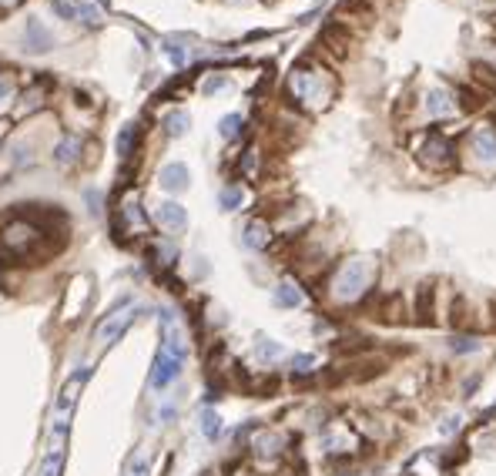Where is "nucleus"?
Listing matches in <instances>:
<instances>
[{"label": "nucleus", "instance_id": "nucleus-1", "mask_svg": "<svg viewBox=\"0 0 496 476\" xmlns=\"http://www.w3.org/2000/svg\"><path fill=\"white\" fill-rule=\"evenodd\" d=\"M369 282H372V265H369L366 258H352L339 272V278H336V296L345 302L359 299L369 289Z\"/></svg>", "mask_w": 496, "mask_h": 476}, {"label": "nucleus", "instance_id": "nucleus-2", "mask_svg": "<svg viewBox=\"0 0 496 476\" xmlns=\"http://www.w3.org/2000/svg\"><path fill=\"white\" fill-rule=\"evenodd\" d=\"M419 161L426 168H449L453 165V145L446 141L443 134H429L426 145L419 148Z\"/></svg>", "mask_w": 496, "mask_h": 476}, {"label": "nucleus", "instance_id": "nucleus-3", "mask_svg": "<svg viewBox=\"0 0 496 476\" xmlns=\"http://www.w3.org/2000/svg\"><path fill=\"white\" fill-rule=\"evenodd\" d=\"M158 181H161V188H164V192L178 195V192H184V188H188L191 175H188V168H184L182 161H171V165H164V168H161Z\"/></svg>", "mask_w": 496, "mask_h": 476}, {"label": "nucleus", "instance_id": "nucleus-4", "mask_svg": "<svg viewBox=\"0 0 496 476\" xmlns=\"http://www.w3.org/2000/svg\"><path fill=\"white\" fill-rule=\"evenodd\" d=\"M155 218L168 228V231H182V228L188 225V211H184L178 201H161L158 211H155Z\"/></svg>", "mask_w": 496, "mask_h": 476}, {"label": "nucleus", "instance_id": "nucleus-5", "mask_svg": "<svg viewBox=\"0 0 496 476\" xmlns=\"http://www.w3.org/2000/svg\"><path fill=\"white\" fill-rule=\"evenodd\" d=\"M24 44L30 50H37V54H44V50L54 44V37L47 34V27L41 24L37 17H27V27H24Z\"/></svg>", "mask_w": 496, "mask_h": 476}, {"label": "nucleus", "instance_id": "nucleus-6", "mask_svg": "<svg viewBox=\"0 0 496 476\" xmlns=\"http://www.w3.org/2000/svg\"><path fill=\"white\" fill-rule=\"evenodd\" d=\"M131 319H134V309H125V312L111 315L105 326L98 329V342H105V346H107V342H114V339H118V335H121V332L131 326Z\"/></svg>", "mask_w": 496, "mask_h": 476}, {"label": "nucleus", "instance_id": "nucleus-7", "mask_svg": "<svg viewBox=\"0 0 496 476\" xmlns=\"http://www.w3.org/2000/svg\"><path fill=\"white\" fill-rule=\"evenodd\" d=\"M473 151L490 165V161H496V134L490 131V127H479L476 134H473Z\"/></svg>", "mask_w": 496, "mask_h": 476}, {"label": "nucleus", "instance_id": "nucleus-8", "mask_svg": "<svg viewBox=\"0 0 496 476\" xmlns=\"http://www.w3.org/2000/svg\"><path fill=\"white\" fill-rule=\"evenodd\" d=\"M322 44H329V50H332V54L345 57V48H349V34H345V27H342V24H329L325 30H322Z\"/></svg>", "mask_w": 496, "mask_h": 476}, {"label": "nucleus", "instance_id": "nucleus-9", "mask_svg": "<svg viewBox=\"0 0 496 476\" xmlns=\"http://www.w3.org/2000/svg\"><path fill=\"white\" fill-rule=\"evenodd\" d=\"M473 81L483 87V91H496V68L493 64H483V61H473L470 64Z\"/></svg>", "mask_w": 496, "mask_h": 476}, {"label": "nucleus", "instance_id": "nucleus-10", "mask_svg": "<svg viewBox=\"0 0 496 476\" xmlns=\"http://www.w3.org/2000/svg\"><path fill=\"white\" fill-rule=\"evenodd\" d=\"M245 245H248V249H265V245H268V225H265V222H248V228H245Z\"/></svg>", "mask_w": 496, "mask_h": 476}, {"label": "nucleus", "instance_id": "nucleus-11", "mask_svg": "<svg viewBox=\"0 0 496 476\" xmlns=\"http://www.w3.org/2000/svg\"><path fill=\"white\" fill-rule=\"evenodd\" d=\"M275 305H285V309H295V305H302V292H299V285H292V282H282V285L275 289Z\"/></svg>", "mask_w": 496, "mask_h": 476}, {"label": "nucleus", "instance_id": "nucleus-12", "mask_svg": "<svg viewBox=\"0 0 496 476\" xmlns=\"http://www.w3.org/2000/svg\"><path fill=\"white\" fill-rule=\"evenodd\" d=\"M191 125V118H188V111H171L168 118H164V127H168V134L171 138H182L184 131Z\"/></svg>", "mask_w": 496, "mask_h": 476}, {"label": "nucleus", "instance_id": "nucleus-13", "mask_svg": "<svg viewBox=\"0 0 496 476\" xmlns=\"http://www.w3.org/2000/svg\"><path fill=\"white\" fill-rule=\"evenodd\" d=\"M78 151H80L78 138H64V141L57 145V151H54V158H57V165H71V161L78 158Z\"/></svg>", "mask_w": 496, "mask_h": 476}, {"label": "nucleus", "instance_id": "nucleus-14", "mask_svg": "<svg viewBox=\"0 0 496 476\" xmlns=\"http://www.w3.org/2000/svg\"><path fill=\"white\" fill-rule=\"evenodd\" d=\"M134 138H138V127L134 125H125L121 127V134H118V154L128 161L131 151H134Z\"/></svg>", "mask_w": 496, "mask_h": 476}, {"label": "nucleus", "instance_id": "nucleus-15", "mask_svg": "<svg viewBox=\"0 0 496 476\" xmlns=\"http://www.w3.org/2000/svg\"><path fill=\"white\" fill-rule=\"evenodd\" d=\"M279 355H282V346L272 342V339H261L259 346H255V359H261V362H272V359H279Z\"/></svg>", "mask_w": 496, "mask_h": 476}, {"label": "nucleus", "instance_id": "nucleus-16", "mask_svg": "<svg viewBox=\"0 0 496 476\" xmlns=\"http://www.w3.org/2000/svg\"><path fill=\"white\" fill-rule=\"evenodd\" d=\"M51 10L61 21H78V3L74 0H51Z\"/></svg>", "mask_w": 496, "mask_h": 476}, {"label": "nucleus", "instance_id": "nucleus-17", "mask_svg": "<svg viewBox=\"0 0 496 476\" xmlns=\"http://www.w3.org/2000/svg\"><path fill=\"white\" fill-rule=\"evenodd\" d=\"M218 201H222V208H225V211H235L238 205L245 201V192H241V188H222Z\"/></svg>", "mask_w": 496, "mask_h": 476}, {"label": "nucleus", "instance_id": "nucleus-18", "mask_svg": "<svg viewBox=\"0 0 496 476\" xmlns=\"http://www.w3.org/2000/svg\"><path fill=\"white\" fill-rule=\"evenodd\" d=\"M202 433H205L208 439H215V436L222 433V420H218L215 409H205V413H202Z\"/></svg>", "mask_w": 496, "mask_h": 476}, {"label": "nucleus", "instance_id": "nucleus-19", "mask_svg": "<svg viewBox=\"0 0 496 476\" xmlns=\"http://www.w3.org/2000/svg\"><path fill=\"white\" fill-rule=\"evenodd\" d=\"M429 111H433V114H449V111H453L449 94H446V91H433V94H429Z\"/></svg>", "mask_w": 496, "mask_h": 476}, {"label": "nucleus", "instance_id": "nucleus-20", "mask_svg": "<svg viewBox=\"0 0 496 476\" xmlns=\"http://www.w3.org/2000/svg\"><path fill=\"white\" fill-rule=\"evenodd\" d=\"M74 3H78V21H84L87 27H98V24H101V14H98L91 3H84V0H74Z\"/></svg>", "mask_w": 496, "mask_h": 476}, {"label": "nucleus", "instance_id": "nucleus-21", "mask_svg": "<svg viewBox=\"0 0 496 476\" xmlns=\"http://www.w3.org/2000/svg\"><path fill=\"white\" fill-rule=\"evenodd\" d=\"M222 138H238V131H241V114H228V118H222Z\"/></svg>", "mask_w": 496, "mask_h": 476}, {"label": "nucleus", "instance_id": "nucleus-22", "mask_svg": "<svg viewBox=\"0 0 496 476\" xmlns=\"http://www.w3.org/2000/svg\"><path fill=\"white\" fill-rule=\"evenodd\" d=\"M164 54H168V57H171V64H178V68H182L184 61H188V57H184V50L178 48L175 41H168V44H164Z\"/></svg>", "mask_w": 496, "mask_h": 476}, {"label": "nucleus", "instance_id": "nucleus-23", "mask_svg": "<svg viewBox=\"0 0 496 476\" xmlns=\"http://www.w3.org/2000/svg\"><path fill=\"white\" fill-rule=\"evenodd\" d=\"M14 94V77L10 74H0V101H7Z\"/></svg>", "mask_w": 496, "mask_h": 476}, {"label": "nucleus", "instance_id": "nucleus-24", "mask_svg": "<svg viewBox=\"0 0 496 476\" xmlns=\"http://www.w3.org/2000/svg\"><path fill=\"white\" fill-rule=\"evenodd\" d=\"M292 366H295V373H309L312 369V355H295Z\"/></svg>", "mask_w": 496, "mask_h": 476}, {"label": "nucleus", "instance_id": "nucleus-25", "mask_svg": "<svg viewBox=\"0 0 496 476\" xmlns=\"http://www.w3.org/2000/svg\"><path fill=\"white\" fill-rule=\"evenodd\" d=\"M225 84H228V81H225V77H211L208 84H205V94H215V91H222V87H225Z\"/></svg>", "mask_w": 496, "mask_h": 476}, {"label": "nucleus", "instance_id": "nucleus-26", "mask_svg": "<svg viewBox=\"0 0 496 476\" xmlns=\"http://www.w3.org/2000/svg\"><path fill=\"white\" fill-rule=\"evenodd\" d=\"M148 473V463H144V459H138V466H134V473L131 476H144Z\"/></svg>", "mask_w": 496, "mask_h": 476}, {"label": "nucleus", "instance_id": "nucleus-27", "mask_svg": "<svg viewBox=\"0 0 496 476\" xmlns=\"http://www.w3.org/2000/svg\"><path fill=\"white\" fill-rule=\"evenodd\" d=\"M0 3H3V7H14V3H17V0H0Z\"/></svg>", "mask_w": 496, "mask_h": 476}, {"label": "nucleus", "instance_id": "nucleus-28", "mask_svg": "<svg viewBox=\"0 0 496 476\" xmlns=\"http://www.w3.org/2000/svg\"><path fill=\"white\" fill-rule=\"evenodd\" d=\"M98 3H111V0H98Z\"/></svg>", "mask_w": 496, "mask_h": 476}]
</instances>
